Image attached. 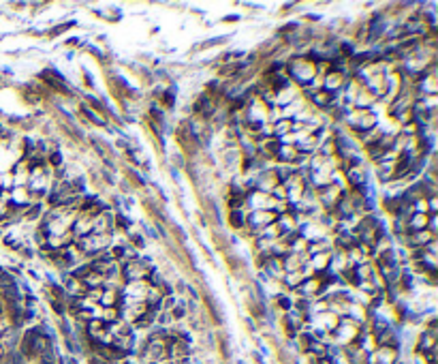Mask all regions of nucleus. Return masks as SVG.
<instances>
[{
    "mask_svg": "<svg viewBox=\"0 0 438 364\" xmlns=\"http://www.w3.org/2000/svg\"><path fill=\"white\" fill-rule=\"evenodd\" d=\"M276 221H278V214L272 212V210H255L253 216L246 218V223H250L253 227H261V225L267 227V225H272Z\"/></svg>",
    "mask_w": 438,
    "mask_h": 364,
    "instance_id": "f257e3e1",
    "label": "nucleus"
},
{
    "mask_svg": "<svg viewBox=\"0 0 438 364\" xmlns=\"http://www.w3.org/2000/svg\"><path fill=\"white\" fill-rule=\"evenodd\" d=\"M124 274H127V278H131V281H143L145 276L150 274V268L145 266L143 262H139V259H135V262L127 264V268H124Z\"/></svg>",
    "mask_w": 438,
    "mask_h": 364,
    "instance_id": "f03ea898",
    "label": "nucleus"
},
{
    "mask_svg": "<svg viewBox=\"0 0 438 364\" xmlns=\"http://www.w3.org/2000/svg\"><path fill=\"white\" fill-rule=\"evenodd\" d=\"M427 223H430V216H427L425 212L423 214H413V216H409V230L415 234V232H423L425 227H427Z\"/></svg>",
    "mask_w": 438,
    "mask_h": 364,
    "instance_id": "7ed1b4c3",
    "label": "nucleus"
},
{
    "mask_svg": "<svg viewBox=\"0 0 438 364\" xmlns=\"http://www.w3.org/2000/svg\"><path fill=\"white\" fill-rule=\"evenodd\" d=\"M118 302H120V296H118V291H116V289H105V294L101 296V304L105 306V309H109V306H118Z\"/></svg>",
    "mask_w": 438,
    "mask_h": 364,
    "instance_id": "20e7f679",
    "label": "nucleus"
},
{
    "mask_svg": "<svg viewBox=\"0 0 438 364\" xmlns=\"http://www.w3.org/2000/svg\"><path fill=\"white\" fill-rule=\"evenodd\" d=\"M315 103L317 105H321V107H327V105H331L333 103V97H331V92L329 90H321V92H315Z\"/></svg>",
    "mask_w": 438,
    "mask_h": 364,
    "instance_id": "39448f33",
    "label": "nucleus"
},
{
    "mask_svg": "<svg viewBox=\"0 0 438 364\" xmlns=\"http://www.w3.org/2000/svg\"><path fill=\"white\" fill-rule=\"evenodd\" d=\"M317 291H321V281H319V278L306 281V283L299 287V294H304V296H308V294H317Z\"/></svg>",
    "mask_w": 438,
    "mask_h": 364,
    "instance_id": "423d86ee",
    "label": "nucleus"
},
{
    "mask_svg": "<svg viewBox=\"0 0 438 364\" xmlns=\"http://www.w3.org/2000/svg\"><path fill=\"white\" fill-rule=\"evenodd\" d=\"M293 127H295V124H293V120H291V118H287V120H283V122H278V124H276V127H274V133H276V135L291 133V131H293Z\"/></svg>",
    "mask_w": 438,
    "mask_h": 364,
    "instance_id": "0eeeda50",
    "label": "nucleus"
},
{
    "mask_svg": "<svg viewBox=\"0 0 438 364\" xmlns=\"http://www.w3.org/2000/svg\"><path fill=\"white\" fill-rule=\"evenodd\" d=\"M349 178H351V182L355 184V186H361L363 184V172L357 167V165H353V170L349 172Z\"/></svg>",
    "mask_w": 438,
    "mask_h": 364,
    "instance_id": "6e6552de",
    "label": "nucleus"
},
{
    "mask_svg": "<svg viewBox=\"0 0 438 364\" xmlns=\"http://www.w3.org/2000/svg\"><path fill=\"white\" fill-rule=\"evenodd\" d=\"M11 197H15V204H26V202H28V200H26V197H28V189H24V186H19V189H15V191H13V195H11Z\"/></svg>",
    "mask_w": 438,
    "mask_h": 364,
    "instance_id": "1a4fd4ad",
    "label": "nucleus"
},
{
    "mask_svg": "<svg viewBox=\"0 0 438 364\" xmlns=\"http://www.w3.org/2000/svg\"><path fill=\"white\" fill-rule=\"evenodd\" d=\"M231 225H235V227H244L246 225V218H244V214L239 212V210L231 212Z\"/></svg>",
    "mask_w": 438,
    "mask_h": 364,
    "instance_id": "9d476101",
    "label": "nucleus"
},
{
    "mask_svg": "<svg viewBox=\"0 0 438 364\" xmlns=\"http://www.w3.org/2000/svg\"><path fill=\"white\" fill-rule=\"evenodd\" d=\"M299 278H301V272H297V274H293V276H289L287 281H289V283H291V287H295V283H297Z\"/></svg>",
    "mask_w": 438,
    "mask_h": 364,
    "instance_id": "9b49d317",
    "label": "nucleus"
},
{
    "mask_svg": "<svg viewBox=\"0 0 438 364\" xmlns=\"http://www.w3.org/2000/svg\"><path fill=\"white\" fill-rule=\"evenodd\" d=\"M280 306H283V309H291V302H289V298H280Z\"/></svg>",
    "mask_w": 438,
    "mask_h": 364,
    "instance_id": "f8f14e48",
    "label": "nucleus"
},
{
    "mask_svg": "<svg viewBox=\"0 0 438 364\" xmlns=\"http://www.w3.org/2000/svg\"><path fill=\"white\" fill-rule=\"evenodd\" d=\"M49 161L54 163V165H58V163H60V157H58V154H51V159H49Z\"/></svg>",
    "mask_w": 438,
    "mask_h": 364,
    "instance_id": "ddd939ff",
    "label": "nucleus"
},
{
    "mask_svg": "<svg viewBox=\"0 0 438 364\" xmlns=\"http://www.w3.org/2000/svg\"><path fill=\"white\" fill-rule=\"evenodd\" d=\"M3 356H5V349H3V347H0V358H3Z\"/></svg>",
    "mask_w": 438,
    "mask_h": 364,
    "instance_id": "4468645a",
    "label": "nucleus"
},
{
    "mask_svg": "<svg viewBox=\"0 0 438 364\" xmlns=\"http://www.w3.org/2000/svg\"><path fill=\"white\" fill-rule=\"evenodd\" d=\"M0 189H3V182H0Z\"/></svg>",
    "mask_w": 438,
    "mask_h": 364,
    "instance_id": "2eb2a0df",
    "label": "nucleus"
}]
</instances>
